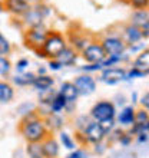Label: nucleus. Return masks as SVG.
<instances>
[{
	"mask_svg": "<svg viewBox=\"0 0 149 158\" xmlns=\"http://www.w3.org/2000/svg\"><path fill=\"white\" fill-rule=\"evenodd\" d=\"M20 134L27 142H42L47 135L49 131L46 128L45 121L36 114V111L25 115L20 122Z\"/></svg>",
	"mask_w": 149,
	"mask_h": 158,
	"instance_id": "f257e3e1",
	"label": "nucleus"
},
{
	"mask_svg": "<svg viewBox=\"0 0 149 158\" xmlns=\"http://www.w3.org/2000/svg\"><path fill=\"white\" fill-rule=\"evenodd\" d=\"M67 46V39L59 32H49L45 43L42 46V52L47 59H56L58 55Z\"/></svg>",
	"mask_w": 149,
	"mask_h": 158,
	"instance_id": "f03ea898",
	"label": "nucleus"
},
{
	"mask_svg": "<svg viewBox=\"0 0 149 158\" xmlns=\"http://www.w3.org/2000/svg\"><path fill=\"white\" fill-rule=\"evenodd\" d=\"M52 10L49 6H46L45 3H37L30 6V9L23 15V23L27 27H34V26L43 25V20L49 16Z\"/></svg>",
	"mask_w": 149,
	"mask_h": 158,
	"instance_id": "7ed1b4c3",
	"label": "nucleus"
},
{
	"mask_svg": "<svg viewBox=\"0 0 149 158\" xmlns=\"http://www.w3.org/2000/svg\"><path fill=\"white\" fill-rule=\"evenodd\" d=\"M47 35H49V30L46 29L45 25H39V26H34V27H27V30H26V33H25L26 45L33 50L42 49V46L45 43Z\"/></svg>",
	"mask_w": 149,
	"mask_h": 158,
	"instance_id": "20e7f679",
	"label": "nucleus"
},
{
	"mask_svg": "<svg viewBox=\"0 0 149 158\" xmlns=\"http://www.w3.org/2000/svg\"><path fill=\"white\" fill-rule=\"evenodd\" d=\"M116 117V108L115 104L111 101H99L96 102L91 109V118L92 121L100 122L103 119H109V118Z\"/></svg>",
	"mask_w": 149,
	"mask_h": 158,
	"instance_id": "39448f33",
	"label": "nucleus"
},
{
	"mask_svg": "<svg viewBox=\"0 0 149 158\" xmlns=\"http://www.w3.org/2000/svg\"><path fill=\"white\" fill-rule=\"evenodd\" d=\"M99 43H100V46H102V49H103L106 56L120 55V53H123V52H126V43L122 40L120 36H116V35L106 36V38H103Z\"/></svg>",
	"mask_w": 149,
	"mask_h": 158,
	"instance_id": "423d86ee",
	"label": "nucleus"
},
{
	"mask_svg": "<svg viewBox=\"0 0 149 158\" xmlns=\"http://www.w3.org/2000/svg\"><path fill=\"white\" fill-rule=\"evenodd\" d=\"M99 81L106 83V85H116V83L123 82V81H126V69L118 66L105 68L100 71Z\"/></svg>",
	"mask_w": 149,
	"mask_h": 158,
	"instance_id": "0eeeda50",
	"label": "nucleus"
},
{
	"mask_svg": "<svg viewBox=\"0 0 149 158\" xmlns=\"http://www.w3.org/2000/svg\"><path fill=\"white\" fill-rule=\"evenodd\" d=\"M73 85L76 86V89H78L79 96L80 95H83V96L92 95V94L96 91V79L92 75H89V73H82V75H79L78 78H74Z\"/></svg>",
	"mask_w": 149,
	"mask_h": 158,
	"instance_id": "6e6552de",
	"label": "nucleus"
},
{
	"mask_svg": "<svg viewBox=\"0 0 149 158\" xmlns=\"http://www.w3.org/2000/svg\"><path fill=\"white\" fill-rule=\"evenodd\" d=\"M80 53H82V58L86 60V63H100L106 58L102 46L98 42H91Z\"/></svg>",
	"mask_w": 149,
	"mask_h": 158,
	"instance_id": "1a4fd4ad",
	"label": "nucleus"
},
{
	"mask_svg": "<svg viewBox=\"0 0 149 158\" xmlns=\"http://www.w3.org/2000/svg\"><path fill=\"white\" fill-rule=\"evenodd\" d=\"M83 135V139L85 142H89V144H98V142H102L105 139V132L102 131L100 128L99 122H96V121H91L89 125H87L85 131L80 132Z\"/></svg>",
	"mask_w": 149,
	"mask_h": 158,
	"instance_id": "9d476101",
	"label": "nucleus"
},
{
	"mask_svg": "<svg viewBox=\"0 0 149 158\" xmlns=\"http://www.w3.org/2000/svg\"><path fill=\"white\" fill-rule=\"evenodd\" d=\"M3 6L9 13H12L14 16H23L30 9L27 0H4Z\"/></svg>",
	"mask_w": 149,
	"mask_h": 158,
	"instance_id": "9b49d317",
	"label": "nucleus"
},
{
	"mask_svg": "<svg viewBox=\"0 0 149 158\" xmlns=\"http://www.w3.org/2000/svg\"><path fill=\"white\" fill-rule=\"evenodd\" d=\"M122 40L128 45H133V43H136V42L142 40V32H141V27H138L135 25H126L123 27V32H122Z\"/></svg>",
	"mask_w": 149,
	"mask_h": 158,
	"instance_id": "f8f14e48",
	"label": "nucleus"
},
{
	"mask_svg": "<svg viewBox=\"0 0 149 158\" xmlns=\"http://www.w3.org/2000/svg\"><path fill=\"white\" fill-rule=\"evenodd\" d=\"M58 92L65 98V101L67 104H76V101L79 98V92L76 89V86L73 85V82H69V81L63 82Z\"/></svg>",
	"mask_w": 149,
	"mask_h": 158,
	"instance_id": "ddd939ff",
	"label": "nucleus"
},
{
	"mask_svg": "<svg viewBox=\"0 0 149 158\" xmlns=\"http://www.w3.org/2000/svg\"><path fill=\"white\" fill-rule=\"evenodd\" d=\"M78 58H79L78 52H76L73 48H70V46H66V48L58 55L56 59H58L59 62H60V65L65 68V66H72V65H74L76 60H78Z\"/></svg>",
	"mask_w": 149,
	"mask_h": 158,
	"instance_id": "4468645a",
	"label": "nucleus"
},
{
	"mask_svg": "<svg viewBox=\"0 0 149 158\" xmlns=\"http://www.w3.org/2000/svg\"><path fill=\"white\" fill-rule=\"evenodd\" d=\"M42 148L46 158H56L59 155V142L50 135L42 141Z\"/></svg>",
	"mask_w": 149,
	"mask_h": 158,
	"instance_id": "2eb2a0df",
	"label": "nucleus"
},
{
	"mask_svg": "<svg viewBox=\"0 0 149 158\" xmlns=\"http://www.w3.org/2000/svg\"><path fill=\"white\" fill-rule=\"evenodd\" d=\"M118 122L123 127H132L135 122V106L133 105H126L120 109V112L118 114Z\"/></svg>",
	"mask_w": 149,
	"mask_h": 158,
	"instance_id": "dca6fc26",
	"label": "nucleus"
},
{
	"mask_svg": "<svg viewBox=\"0 0 149 158\" xmlns=\"http://www.w3.org/2000/svg\"><path fill=\"white\" fill-rule=\"evenodd\" d=\"M53 85H54V78H52L50 75L46 73V75H36L32 86L37 92H43V91L50 89V88H53Z\"/></svg>",
	"mask_w": 149,
	"mask_h": 158,
	"instance_id": "f3484780",
	"label": "nucleus"
},
{
	"mask_svg": "<svg viewBox=\"0 0 149 158\" xmlns=\"http://www.w3.org/2000/svg\"><path fill=\"white\" fill-rule=\"evenodd\" d=\"M43 121H45L47 131H50V129L52 131H60L62 127L65 125V121H63V118L59 114H49V115H46L43 118Z\"/></svg>",
	"mask_w": 149,
	"mask_h": 158,
	"instance_id": "a211bd4d",
	"label": "nucleus"
},
{
	"mask_svg": "<svg viewBox=\"0 0 149 158\" xmlns=\"http://www.w3.org/2000/svg\"><path fill=\"white\" fill-rule=\"evenodd\" d=\"M132 68L139 69V71H142V72H149V50H148V48L138 53V56L135 58V60H133V63H132Z\"/></svg>",
	"mask_w": 149,
	"mask_h": 158,
	"instance_id": "6ab92c4d",
	"label": "nucleus"
},
{
	"mask_svg": "<svg viewBox=\"0 0 149 158\" xmlns=\"http://www.w3.org/2000/svg\"><path fill=\"white\" fill-rule=\"evenodd\" d=\"M14 98V88L12 83L6 81H0V102L2 104H9Z\"/></svg>",
	"mask_w": 149,
	"mask_h": 158,
	"instance_id": "aec40b11",
	"label": "nucleus"
},
{
	"mask_svg": "<svg viewBox=\"0 0 149 158\" xmlns=\"http://www.w3.org/2000/svg\"><path fill=\"white\" fill-rule=\"evenodd\" d=\"M34 78H36V75L33 72H23V73H16V76H13L12 81L14 85L23 88V86H32Z\"/></svg>",
	"mask_w": 149,
	"mask_h": 158,
	"instance_id": "412c9836",
	"label": "nucleus"
},
{
	"mask_svg": "<svg viewBox=\"0 0 149 158\" xmlns=\"http://www.w3.org/2000/svg\"><path fill=\"white\" fill-rule=\"evenodd\" d=\"M67 43H70V48H73L76 52H82V50L91 43V39L87 38V36H85V35H76L74 33L73 36L69 38Z\"/></svg>",
	"mask_w": 149,
	"mask_h": 158,
	"instance_id": "4be33fe9",
	"label": "nucleus"
},
{
	"mask_svg": "<svg viewBox=\"0 0 149 158\" xmlns=\"http://www.w3.org/2000/svg\"><path fill=\"white\" fill-rule=\"evenodd\" d=\"M66 105H67V102L65 101V98H63V96L58 92V94L53 96V99L50 101L49 112L50 114H60V112H63V111L66 109Z\"/></svg>",
	"mask_w": 149,
	"mask_h": 158,
	"instance_id": "5701e85b",
	"label": "nucleus"
},
{
	"mask_svg": "<svg viewBox=\"0 0 149 158\" xmlns=\"http://www.w3.org/2000/svg\"><path fill=\"white\" fill-rule=\"evenodd\" d=\"M129 59V55L126 53V52H123V53L120 55H111V56H106V58L100 62V65H102V68H112L115 66V65H118V63H122V62H126Z\"/></svg>",
	"mask_w": 149,
	"mask_h": 158,
	"instance_id": "b1692460",
	"label": "nucleus"
},
{
	"mask_svg": "<svg viewBox=\"0 0 149 158\" xmlns=\"http://www.w3.org/2000/svg\"><path fill=\"white\" fill-rule=\"evenodd\" d=\"M149 23V12L146 10H133L131 16V25H135L138 27H142L143 25Z\"/></svg>",
	"mask_w": 149,
	"mask_h": 158,
	"instance_id": "393cba45",
	"label": "nucleus"
},
{
	"mask_svg": "<svg viewBox=\"0 0 149 158\" xmlns=\"http://www.w3.org/2000/svg\"><path fill=\"white\" fill-rule=\"evenodd\" d=\"M26 151H27V155L30 158H46L45 154H43L42 142H29Z\"/></svg>",
	"mask_w": 149,
	"mask_h": 158,
	"instance_id": "a878e982",
	"label": "nucleus"
},
{
	"mask_svg": "<svg viewBox=\"0 0 149 158\" xmlns=\"http://www.w3.org/2000/svg\"><path fill=\"white\" fill-rule=\"evenodd\" d=\"M56 94H58V92L54 91L53 88H50V89H47V91L39 92V101H40V105H43V106H47V108H49L50 101L53 99V96L56 95Z\"/></svg>",
	"mask_w": 149,
	"mask_h": 158,
	"instance_id": "bb28decb",
	"label": "nucleus"
},
{
	"mask_svg": "<svg viewBox=\"0 0 149 158\" xmlns=\"http://www.w3.org/2000/svg\"><path fill=\"white\" fill-rule=\"evenodd\" d=\"M12 53V43L3 33H0V56H7Z\"/></svg>",
	"mask_w": 149,
	"mask_h": 158,
	"instance_id": "cd10ccee",
	"label": "nucleus"
},
{
	"mask_svg": "<svg viewBox=\"0 0 149 158\" xmlns=\"http://www.w3.org/2000/svg\"><path fill=\"white\" fill-rule=\"evenodd\" d=\"M59 138H60V142H62V145L67 150H74L76 148V144H74V139L72 138V135H69L67 132L62 131V132L59 134Z\"/></svg>",
	"mask_w": 149,
	"mask_h": 158,
	"instance_id": "c85d7f7f",
	"label": "nucleus"
},
{
	"mask_svg": "<svg viewBox=\"0 0 149 158\" xmlns=\"http://www.w3.org/2000/svg\"><path fill=\"white\" fill-rule=\"evenodd\" d=\"M12 71V62L7 56H0V76H7Z\"/></svg>",
	"mask_w": 149,
	"mask_h": 158,
	"instance_id": "c756f323",
	"label": "nucleus"
},
{
	"mask_svg": "<svg viewBox=\"0 0 149 158\" xmlns=\"http://www.w3.org/2000/svg\"><path fill=\"white\" fill-rule=\"evenodd\" d=\"M100 128H102V131L105 132V135H109V134L115 129L116 127V119L115 118H109V119H103L99 122Z\"/></svg>",
	"mask_w": 149,
	"mask_h": 158,
	"instance_id": "7c9ffc66",
	"label": "nucleus"
},
{
	"mask_svg": "<svg viewBox=\"0 0 149 158\" xmlns=\"http://www.w3.org/2000/svg\"><path fill=\"white\" fill-rule=\"evenodd\" d=\"M146 122H149L148 109H135V122L133 124H146Z\"/></svg>",
	"mask_w": 149,
	"mask_h": 158,
	"instance_id": "2f4dec72",
	"label": "nucleus"
},
{
	"mask_svg": "<svg viewBox=\"0 0 149 158\" xmlns=\"http://www.w3.org/2000/svg\"><path fill=\"white\" fill-rule=\"evenodd\" d=\"M91 121L92 119L87 117V115H80V117L76 118V119H74V127H76V129H78V132H83Z\"/></svg>",
	"mask_w": 149,
	"mask_h": 158,
	"instance_id": "473e14b6",
	"label": "nucleus"
},
{
	"mask_svg": "<svg viewBox=\"0 0 149 158\" xmlns=\"http://www.w3.org/2000/svg\"><path fill=\"white\" fill-rule=\"evenodd\" d=\"M149 72H142L139 69L131 68L129 71H126V81H132V79H139V78H146Z\"/></svg>",
	"mask_w": 149,
	"mask_h": 158,
	"instance_id": "72a5a7b5",
	"label": "nucleus"
},
{
	"mask_svg": "<svg viewBox=\"0 0 149 158\" xmlns=\"http://www.w3.org/2000/svg\"><path fill=\"white\" fill-rule=\"evenodd\" d=\"M129 4L133 10H146L149 6V0H129Z\"/></svg>",
	"mask_w": 149,
	"mask_h": 158,
	"instance_id": "f704fd0d",
	"label": "nucleus"
},
{
	"mask_svg": "<svg viewBox=\"0 0 149 158\" xmlns=\"http://www.w3.org/2000/svg\"><path fill=\"white\" fill-rule=\"evenodd\" d=\"M143 49H146V43L143 40H139L136 42V43H133V45H128L126 46V50H129L131 53H139V52H142Z\"/></svg>",
	"mask_w": 149,
	"mask_h": 158,
	"instance_id": "c9c22d12",
	"label": "nucleus"
},
{
	"mask_svg": "<svg viewBox=\"0 0 149 158\" xmlns=\"http://www.w3.org/2000/svg\"><path fill=\"white\" fill-rule=\"evenodd\" d=\"M80 69H82L85 73H89V75H91L92 72H99V71H102L103 68H102L100 63H86V65H83Z\"/></svg>",
	"mask_w": 149,
	"mask_h": 158,
	"instance_id": "e433bc0d",
	"label": "nucleus"
},
{
	"mask_svg": "<svg viewBox=\"0 0 149 158\" xmlns=\"http://www.w3.org/2000/svg\"><path fill=\"white\" fill-rule=\"evenodd\" d=\"M30 62H29V59H26V58H22L19 59L16 62V65H14V69H16L17 73H23V72H26V69L29 68Z\"/></svg>",
	"mask_w": 149,
	"mask_h": 158,
	"instance_id": "4c0bfd02",
	"label": "nucleus"
},
{
	"mask_svg": "<svg viewBox=\"0 0 149 158\" xmlns=\"http://www.w3.org/2000/svg\"><path fill=\"white\" fill-rule=\"evenodd\" d=\"M47 66H49L50 71H53V72H58V71H60V69L63 68L58 59H49V63H47Z\"/></svg>",
	"mask_w": 149,
	"mask_h": 158,
	"instance_id": "58836bf2",
	"label": "nucleus"
},
{
	"mask_svg": "<svg viewBox=\"0 0 149 158\" xmlns=\"http://www.w3.org/2000/svg\"><path fill=\"white\" fill-rule=\"evenodd\" d=\"M119 142L123 147H128L129 144L132 142V135H131L129 132H123L122 135H120V138H119Z\"/></svg>",
	"mask_w": 149,
	"mask_h": 158,
	"instance_id": "ea45409f",
	"label": "nucleus"
},
{
	"mask_svg": "<svg viewBox=\"0 0 149 158\" xmlns=\"http://www.w3.org/2000/svg\"><path fill=\"white\" fill-rule=\"evenodd\" d=\"M139 102H141V106L143 109H148L149 108V94H148V92H145V94L142 95V98L139 99Z\"/></svg>",
	"mask_w": 149,
	"mask_h": 158,
	"instance_id": "a19ab883",
	"label": "nucleus"
},
{
	"mask_svg": "<svg viewBox=\"0 0 149 158\" xmlns=\"http://www.w3.org/2000/svg\"><path fill=\"white\" fill-rule=\"evenodd\" d=\"M67 158H87V155H86V152L82 150H74V152H72Z\"/></svg>",
	"mask_w": 149,
	"mask_h": 158,
	"instance_id": "79ce46f5",
	"label": "nucleus"
},
{
	"mask_svg": "<svg viewBox=\"0 0 149 158\" xmlns=\"http://www.w3.org/2000/svg\"><path fill=\"white\" fill-rule=\"evenodd\" d=\"M136 137H138V142L146 144V142H148V138H149V132H141V134H138Z\"/></svg>",
	"mask_w": 149,
	"mask_h": 158,
	"instance_id": "37998d69",
	"label": "nucleus"
},
{
	"mask_svg": "<svg viewBox=\"0 0 149 158\" xmlns=\"http://www.w3.org/2000/svg\"><path fill=\"white\" fill-rule=\"evenodd\" d=\"M141 32H142V39H148L149 38V23H146V25H143L141 27Z\"/></svg>",
	"mask_w": 149,
	"mask_h": 158,
	"instance_id": "c03bdc74",
	"label": "nucleus"
},
{
	"mask_svg": "<svg viewBox=\"0 0 149 158\" xmlns=\"http://www.w3.org/2000/svg\"><path fill=\"white\" fill-rule=\"evenodd\" d=\"M37 75H46V68H39V69H37Z\"/></svg>",
	"mask_w": 149,
	"mask_h": 158,
	"instance_id": "a18cd8bd",
	"label": "nucleus"
},
{
	"mask_svg": "<svg viewBox=\"0 0 149 158\" xmlns=\"http://www.w3.org/2000/svg\"><path fill=\"white\" fill-rule=\"evenodd\" d=\"M132 101H133V102H138V95H136V92H133V94H132Z\"/></svg>",
	"mask_w": 149,
	"mask_h": 158,
	"instance_id": "49530a36",
	"label": "nucleus"
},
{
	"mask_svg": "<svg viewBox=\"0 0 149 158\" xmlns=\"http://www.w3.org/2000/svg\"><path fill=\"white\" fill-rule=\"evenodd\" d=\"M3 9H4V6H3V2H0V12H2Z\"/></svg>",
	"mask_w": 149,
	"mask_h": 158,
	"instance_id": "de8ad7c7",
	"label": "nucleus"
}]
</instances>
